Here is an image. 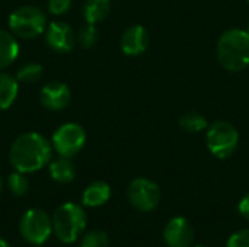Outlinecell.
Here are the masks:
<instances>
[{
  "instance_id": "6da1fadb",
  "label": "cell",
  "mask_w": 249,
  "mask_h": 247,
  "mask_svg": "<svg viewBox=\"0 0 249 247\" xmlns=\"http://www.w3.org/2000/svg\"><path fill=\"white\" fill-rule=\"evenodd\" d=\"M53 146L38 132H26L19 135L9 151V162L16 172L34 173L41 170L51 159Z\"/></svg>"
},
{
  "instance_id": "f546056e",
  "label": "cell",
  "mask_w": 249,
  "mask_h": 247,
  "mask_svg": "<svg viewBox=\"0 0 249 247\" xmlns=\"http://www.w3.org/2000/svg\"><path fill=\"white\" fill-rule=\"evenodd\" d=\"M35 247H39V246H35Z\"/></svg>"
},
{
  "instance_id": "ba28073f",
  "label": "cell",
  "mask_w": 249,
  "mask_h": 247,
  "mask_svg": "<svg viewBox=\"0 0 249 247\" xmlns=\"http://www.w3.org/2000/svg\"><path fill=\"white\" fill-rule=\"evenodd\" d=\"M86 143V132L82 125L76 122H67L57 128L53 134L51 146L61 156L71 159L76 156Z\"/></svg>"
},
{
  "instance_id": "ffe728a7",
  "label": "cell",
  "mask_w": 249,
  "mask_h": 247,
  "mask_svg": "<svg viewBox=\"0 0 249 247\" xmlns=\"http://www.w3.org/2000/svg\"><path fill=\"white\" fill-rule=\"evenodd\" d=\"M7 188L15 197H25L29 191V181L26 179L25 173L15 170L7 178Z\"/></svg>"
},
{
  "instance_id": "ac0fdd59",
  "label": "cell",
  "mask_w": 249,
  "mask_h": 247,
  "mask_svg": "<svg viewBox=\"0 0 249 247\" xmlns=\"http://www.w3.org/2000/svg\"><path fill=\"white\" fill-rule=\"evenodd\" d=\"M179 127L188 134H198L209 128L206 116L196 111H190V112L184 114L179 118Z\"/></svg>"
},
{
  "instance_id": "5b68a950",
  "label": "cell",
  "mask_w": 249,
  "mask_h": 247,
  "mask_svg": "<svg viewBox=\"0 0 249 247\" xmlns=\"http://www.w3.org/2000/svg\"><path fill=\"white\" fill-rule=\"evenodd\" d=\"M206 143L214 157L229 159L239 146V132L231 122L217 121L207 128Z\"/></svg>"
},
{
  "instance_id": "4fadbf2b",
  "label": "cell",
  "mask_w": 249,
  "mask_h": 247,
  "mask_svg": "<svg viewBox=\"0 0 249 247\" xmlns=\"http://www.w3.org/2000/svg\"><path fill=\"white\" fill-rule=\"evenodd\" d=\"M111 198V186L105 182H92L82 194V205L88 208H98L107 204Z\"/></svg>"
},
{
  "instance_id": "e0dca14e",
  "label": "cell",
  "mask_w": 249,
  "mask_h": 247,
  "mask_svg": "<svg viewBox=\"0 0 249 247\" xmlns=\"http://www.w3.org/2000/svg\"><path fill=\"white\" fill-rule=\"evenodd\" d=\"M18 79L7 74L0 73V111H4L12 106L18 96L19 84Z\"/></svg>"
},
{
  "instance_id": "7a4b0ae2",
  "label": "cell",
  "mask_w": 249,
  "mask_h": 247,
  "mask_svg": "<svg viewBox=\"0 0 249 247\" xmlns=\"http://www.w3.org/2000/svg\"><path fill=\"white\" fill-rule=\"evenodd\" d=\"M217 60L231 73H239L249 66V33L232 28L222 33L217 42Z\"/></svg>"
},
{
  "instance_id": "8fae6325",
  "label": "cell",
  "mask_w": 249,
  "mask_h": 247,
  "mask_svg": "<svg viewBox=\"0 0 249 247\" xmlns=\"http://www.w3.org/2000/svg\"><path fill=\"white\" fill-rule=\"evenodd\" d=\"M150 44V35L147 29L142 25H133L127 28L121 36L120 45L121 51L128 57L142 55Z\"/></svg>"
},
{
  "instance_id": "7c38bea8",
  "label": "cell",
  "mask_w": 249,
  "mask_h": 247,
  "mask_svg": "<svg viewBox=\"0 0 249 247\" xmlns=\"http://www.w3.org/2000/svg\"><path fill=\"white\" fill-rule=\"evenodd\" d=\"M70 89L61 82H51L41 89L39 102L48 111H61L70 102Z\"/></svg>"
},
{
  "instance_id": "d6986e66",
  "label": "cell",
  "mask_w": 249,
  "mask_h": 247,
  "mask_svg": "<svg viewBox=\"0 0 249 247\" xmlns=\"http://www.w3.org/2000/svg\"><path fill=\"white\" fill-rule=\"evenodd\" d=\"M42 66L38 63H26L23 64L18 73H16V79L18 82L22 83H36L41 77H42Z\"/></svg>"
},
{
  "instance_id": "277c9868",
  "label": "cell",
  "mask_w": 249,
  "mask_h": 247,
  "mask_svg": "<svg viewBox=\"0 0 249 247\" xmlns=\"http://www.w3.org/2000/svg\"><path fill=\"white\" fill-rule=\"evenodd\" d=\"M47 16L36 6H22L13 10L9 16V28L15 36L32 39L45 31Z\"/></svg>"
},
{
  "instance_id": "d4e9b609",
  "label": "cell",
  "mask_w": 249,
  "mask_h": 247,
  "mask_svg": "<svg viewBox=\"0 0 249 247\" xmlns=\"http://www.w3.org/2000/svg\"><path fill=\"white\" fill-rule=\"evenodd\" d=\"M238 211H239V214H241L247 221H249V194L244 195L242 199L239 201Z\"/></svg>"
},
{
  "instance_id": "52a82bcc",
  "label": "cell",
  "mask_w": 249,
  "mask_h": 247,
  "mask_svg": "<svg viewBox=\"0 0 249 247\" xmlns=\"http://www.w3.org/2000/svg\"><path fill=\"white\" fill-rule=\"evenodd\" d=\"M127 198L133 208L140 213H150L158 208L162 194L156 182L147 178H136L127 188Z\"/></svg>"
},
{
  "instance_id": "f1b7e54d",
  "label": "cell",
  "mask_w": 249,
  "mask_h": 247,
  "mask_svg": "<svg viewBox=\"0 0 249 247\" xmlns=\"http://www.w3.org/2000/svg\"><path fill=\"white\" fill-rule=\"evenodd\" d=\"M194 247H206V246H201V245H198V246H194Z\"/></svg>"
},
{
  "instance_id": "3957f363",
  "label": "cell",
  "mask_w": 249,
  "mask_h": 247,
  "mask_svg": "<svg viewBox=\"0 0 249 247\" xmlns=\"http://www.w3.org/2000/svg\"><path fill=\"white\" fill-rule=\"evenodd\" d=\"M51 220L53 233L60 242L66 245L74 243L83 234L88 224V217L83 205L74 202H66L60 205L54 211Z\"/></svg>"
},
{
  "instance_id": "484cf974",
  "label": "cell",
  "mask_w": 249,
  "mask_h": 247,
  "mask_svg": "<svg viewBox=\"0 0 249 247\" xmlns=\"http://www.w3.org/2000/svg\"><path fill=\"white\" fill-rule=\"evenodd\" d=\"M0 247H10V246L7 245V242H6V240L0 239Z\"/></svg>"
},
{
  "instance_id": "9c48e42d",
  "label": "cell",
  "mask_w": 249,
  "mask_h": 247,
  "mask_svg": "<svg viewBox=\"0 0 249 247\" xmlns=\"http://www.w3.org/2000/svg\"><path fill=\"white\" fill-rule=\"evenodd\" d=\"M163 240L168 247H191L194 229L184 217H174L163 229Z\"/></svg>"
},
{
  "instance_id": "5bb4252c",
  "label": "cell",
  "mask_w": 249,
  "mask_h": 247,
  "mask_svg": "<svg viewBox=\"0 0 249 247\" xmlns=\"http://www.w3.org/2000/svg\"><path fill=\"white\" fill-rule=\"evenodd\" d=\"M50 176L58 183H70L76 178V167L69 157H61L50 163Z\"/></svg>"
},
{
  "instance_id": "30bf717a",
  "label": "cell",
  "mask_w": 249,
  "mask_h": 247,
  "mask_svg": "<svg viewBox=\"0 0 249 247\" xmlns=\"http://www.w3.org/2000/svg\"><path fill=\"white\" fill-rule=\"evenodd\" d=\"M45 41L53 51L58 54H66L74 48L77 39L73 29L69 25L63 22H53L47 26Z\"/></svg>"
},
{
  "instance_id": "7402d4cb",
  "label": "cell",
  "mask_w": 249,
  "mask_h": 247,
  "mask_svg": "<svg viewBox=\"0 0 249 247\" xmlns=\"http://www.w3.org/2000/svg\"><path fill=\"white\" fill-rule=\"evenodd\" d=\"M98 29L95 28V25L86 23L85 26L80 28L79 33L76 35L77 42L83 47V48H92L96 42H98Z\"/></svg>"
},
{
  "instance_id": "83f0119b",
  "label": "cell",
  "mask_w": 249,
  "mask_h": 247,
  "mask_svg": "<svg viewBox=\"0 0 249 247\" xmlns=\"http://www.w3.org/2000/svg\"><path fill=\"white\" fill-rule=\"evenodd\" d=\"M245 31L249 33V20H248V23H247V29H245Z\"/></svg>"
},
{
  "instance_id": "2e32d148",
  "label": "cell",
  "mask_w": 249,
  "mask_h": 247,
  "mask_svg": "<svg viewBox=\"0 0 249 247\" xmlns=\"http://www.w3.org/2000/svg\"><path fill=\"white\" fill-rule=\"evenodd\" d=\"M111 12V0H86L83 4V17L86 23L95 25L104 20Z\"/></svg>"
},
{
  "instance_id": "603a6c76",
  "label": "cell",
  "mask_w": 249,
  "mask_h": 247,
  "mask_svg": "<svg viewBox=\"0 0 249 247\" xmlns=\"http://www.w3.org/2000/svg\"><path fill=\"white\" fill-rule=\"evenodd\" d=\"M226 247H249V229H244L233 233L229 237Z\"/></svg>"
},
{
  "instance_id": "44dd1931",
  "label": "cell",
  "mask_w": 249,
  "mask_h": 247,
  "mask_svg": "<svg viewBox=\"0 0 249 247\" xmlns=\"http://www.w3.org/2000/svg\"><path fill=\"white\" fill-rule=\"evenodd\" d=\"M80 247H109V237L102 230H90L82 237Z\"/></svg>"
},
{
  "instance_id": "cb8c5ba5",
  "label": "cell",
  "mask_w": 249,
  "mask_h": 247,
  "mask_svg": "<svg viewBox=\"0 0 249 247\" xmlns=\"http://www.w3.org/2000/svg\"><path fill=\"white\" fill-rule=\"evenodd\" d=\"M71 6V0H48V12L53 15H63Z\"/></svg>"
},
{
  "instance_id": "4dcf8cb0",
  "label": "cell",
  "mask_w": 249,
  "mask_h": 247,
  "mask_svg": "<svg viewBox=\"0 0 249 247\" xmlns=\"http://www.w3.org/2000/svg\"><path fill=\"white\" fill-rule=\"evenodd\" d=\"M248 1H249V0H248Z\"/></svg>"
},
{
  "instance_id": "9a60e30c",
  "label": "cell",
  "mask_w": 249,
  "mask_h": 247,
  "mask_svg": "<svg viewBox=\"0 0 249 247\" xmlns=\"http://www.w3.org/2000/svg\"><path fill=\"white\" fill-rule=\"evenodd\" d=\"M19 54V44L13 33L0 29V70L9 67Z\"/></svg>"
},
{
  "instance_id": "8992f818",
  "label": "cell",
  "mask_w": 249,
  "mask_h": 247,
  "mask_svg": "<svg viewBox=\"0 0 249 247\" xmlns=\"http://www.w3.org/2000/svg\"><path fill=\"white\" fill-rule=\"evenodd\" d=\"M19 231L25 242L32 246H41L53 234V220L44 210L31 208L23 213Z\"/></svg>"
},
{
  "instance_id": "4316f807",
  "label": "cell",
  "mask_w": 249,
  "mask_h": 247,
  "mask_svg": "<svg viewBox=\"0 0 249 247\" xmlns=\"http://www.w3.org/2000/svg\"><path fill=\"white\" fill-rule=\"evenodd\" d=\"M1 189H3V179H1V176H0V194H1Z\"/></svg>"
}]
</instances>
